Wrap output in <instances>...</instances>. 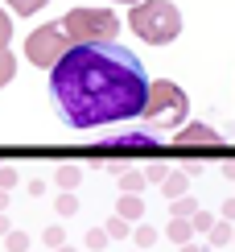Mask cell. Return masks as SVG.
Segmentation results:
<instances>
[{
    "label": "cell",
    "instance_id": "cell-15",
    "mask_svg": "<svg viewBox=\"0 0 235 252\" xmlns=\"http://www.w3.org/2000/svg\"><path fill=\"white\" fill-rule=\"evenodd\" d=\"M174 215H181V219H194L198 215V203L190 194H181V198H174Z\"/></svg>",
    "mask_w": 235,
    "mask_h": 252
},
{
    "label": "cell",
    "instance_id": "cell-20",
    "mask_svg": "<svg viewBox=\"0 0 235 252\" xmlns=\"http://www.w3.org/2000/svg\"><path fill=\"white\" fill-rule=\"evenodd\" d=\"M8 41H13V17L0 8V50H8Z\"/></svg>",
    "mask_w": 235,
    "mask_h": 252
},
{
    "label": "cell",
    "instance_id": "cell-28",
    "mask_svg": "<svg viewBox=\"0 0 235 252\" xmlns=\"http://www.w3.org/2000/svg\"><path fill=\"white\" fill-rule=\"evenodd\" d=\"M223 178H227V182L235 178V161H227V165H223Z\"/></svg>",
    "mask_w": 235,
    "mask_h": 252
},
{
    "label": "cell",
    "instance_id": "cell-9",
    "mask_svg": "<svg viewBox=\"0 0 235 252\" xmlns=\"http://www.w3.org/2000/svg\"><path fill=\"white\" fill-rule=\"evenodd\" d=\"M116 178H120V190H124V194H141L145 186H148L145 170H124V174H116Z\"/></svg>",
    "mask_w": 235,
    "mask_h": 252
},
{
    "label": "cell",
    "instance_id": "cell-3",
    "mask_svg": "<svg viewBox=\"0 0 235 252\" xmlns=\"http://www.w3.org/2000/svg\"><path fill=\"white\" fill-rule=\"evenodd\" d=\"M128 25L148 46H165V41H174L181 33V13L169 0H136L132 13H128Z\"/></svg>",
    "mask_w": 235,
    "mask_h": 252
},
{
    "label": "cell",
    "instance_id": "cell-26",
    "mask_svg": "<svg viewBox=\"0 0 235 252\" xmlns=\"http://www.w3.org/2000/svg\"><path fill=\"white\" fill-rule=\"evenodd\" d=\"M223 219H227V223H235V198H227V203H223Z\"/></svg>",
    "mask_w": 235,
    "mask_h": 252
},
{
    "label": "cell",
    "instance_id": "cell-23",
    "mask_svg": "<svg viewBox=\"0 0 235 252\" xmlns=\"http://www.w3.org/2000/svg\"><path fill=\"white\" fill-rule=\"evenodd\" d=\"M124 232H128V219H124V215L108 219V236H112V240H116V236H124Z\"/></svg>",
    "mask_w": 235,
    "mask_h": 252
},
{
    "label": "cell",
    "instance_id": "cell-17",
    "mask_svg": "<svg viewBox=\"0 0 235 252\" xmlns=\"http://www.w3.org/2000/svg\"><path fill=\"white\" fill-rule=\"evenodd\" d=\"M206 236H210V244H227V240H231L235 232H231V223H227V219H219V223H215V227H210V232H206Z\"/></svg>",
    "mask_w": 235,
    "mask_h": 252
},
{
    "label": "cell",
    "instance_id": "cell-4",
    "mask_svg": "<svg viewBox=\"0 0 235 252\" xmlns=\"http://www.w3.org/2000/svg\"><path fill=\"white\" fill-rule=\"evenodd\" d=\"M62 29L70 33L74 46H87V41H116L120 33V17L112 8H70L62 17Z\"/></svg>",
    "mask_w": 235,
    "mask_h": 252
},
{
    "label": "cell",
    "instance_id": "cell-14",
    "mask_svg": "<svg viewBox=\"0 0 235 252\" xmlns=\"http://www.w3.org/2000/svg\"><path fill=\"white\" fill-rule=\"evenodd\" d=\"M13 75H17V58L8 54V50H0V87H8Z\"/></svg>",
    "mask_w": 235,
    "mask_h": 252
},
{
    "label": "cell",
    "instance_id": "cell-10",
    "mask_svg": "<svg viewBox=\"0 0 235 252\" xmlns=\"http://www.w3.org/2000/svg\"><path fill=\"white\" fill-rule=\"evenodd\" d=\"M79 178H83V165H58V170H54V182L62 186V190H74Z\"/></svg>",
    "mask_w": 235,
    "mask_h": 252
},
{
    "label": "cell",
    "instance_id": "cell-22",
    "mask_svg": "<svg viewBox=\"0 0 235 252\" xmlns=\"http://www.w3.org/2000/svg\"><path fill=\"white\" fill-rule=\"evenodd\" d=\"M153 240H157V227H148V223H141V227H136V248H148Z\"/></svg>",
    "mask_w": 235,
    "mask_h": 252
},
{
    "label": "cell",
    "instance_id": "cell-31",
    "mask_svg": "<svg viewBox=\"0 0 235 252\" xmlns=\"http://www.w3.org/2000/svg\"><path fill=\"white\" fill-rule=\"evenodd\" d=\"M54 252H74V248H70V244H62V248H54Z\"/></svg>",
    "mask_w": 235,
    "mask_h": 252
},
{
    "label": "cell",
    "instance_id": "cell-25",
    "mask_svg": "<svg viewBox=\"0 0 235 252\" xmlns=\"http://www.w3.org/2000/svg\"><path fill=\"white\" fill-rule=\"evenodd\" d=\"M210 227H215V219H210L206 211H198L194 215V232H210Z\"/></svg>",
    "mask_w": 235,
    "mask_h": 252
},
{
    "label": "cell",
    "instance_id": "cell-6",
    "mask_svg": "<svg viewBox=\"0 0 235 252\" xmlns=\"http://www.w3.org/2000/svg\"><path fill=\"white\" fill-rule=\"evenodd\" d=\"M181 145H198V141H206V145H215L219 141V132L215 128H206V124H181V128L174 132Z\"/></svg>",
    "mask_w": 235,
    "mask_h": 252
},
{
    "label": "cell",
    "instance_id": "cell-19",
    "mask_svg": "<svg viewBox=\"0 0 235 252\" xmlns=\"http://www.w3.org/2000/svg\"><path fill=\"white\" fill-rule=\"evenodd\" d=\"M4 248H8V252H29V236H25V232H8V236H4Z\"/></svg>",
    "mask_w": 235,
    "mask_h": 252
},
{
    "label": "cell",
    "instance_id": "cell-8",
    "mask_svg": "<svg viewBox=\"0 0 235 252\" xmlns=\"http://www.w3.org/2000/svg\"><path fill=\"white\" fill-rule=\"evenodd\" d=\"M186 186H190V174L186 170H169V178L161 182V190H165V198H181Z\"/></svg>",
    "mask_w": 235,
    "mask_h": 252
},
{
    "label": "cell",
    "instance_id": "cell-5",
    "mask_svg": "<svg viewBox=\"0 0 235 252\" xmlns=\"http://www.w3.org/2000/svg\"><path fill=\"white\" fill-rule=\"evenodd\" d=\"M74 46L70 33L62 25H37L33 33L25 37V58L33 62V66H46V70H54L58 66V58L66 54V50Z\"/></svg>",
    "mask_w": 235,
    "mask_h": 252
},
{
    "label": "cell",
    "instance_id": "cell-18",
    "mask_svg": "<svg viewBox=\"0 0 235 252\" xmlns=\"http://www.w3.org/2000/svg\"><path fill=\"white\" fill-rule=\"evenodd\" d=\"M41 240H46L50 248H62V244H66V232H62V223H50L46 232H41Z\"/></svg>",
    "mask_w": 235,
    "mask_h": 252
},
{
    "label": "cell",
    "instance_id": "cell-32",
    "mask_svg": "<svg viewBox=\"0 0 235 252\" xmlns=\"http://www.w3.org/2000/svg\"><path fill=\"white\" fill-rule=\"evenodd\" d=\"M116 4H136V0H116Z\"/></svg>",
    "mask_w": 235,
    "mask_h": 252
},
{
    "label": "cell",
    "instance_id": "cell-12",
    "mask_svg": "<svg viewBox=\"0 0 235 252\" xmlns=\"http://www.w3.org/2000/svg\"><path fill=\"white\" fill-rule=\"evenodd\" d=\"M54 211L62 219H70V215H79V198H74V190H62L58 194V203H54Z\"/></svg>",
    "mask_w": 235,
    "mask_h": 252
},
{
    "label": "cell",
    "instance_id": "cell-1",
    "mask_svg": "<svg viewBox=\"0 0 235 252\" xmlns=\"http://www.w3.org/2000/svg\"><path fill=\"white\" fill-rule=\"evenodd\" d=\"M50 95L58 116L70 128H103V124L136 120L148 99L145 62L116 41L70 46L50 70Z\"/></svg>",
    "mask_w": 235,
    "mask_h": 252
},
{
    "label": "cell",
    "instance_id": "cell-21",
    "mask_svg": "<svg viewBox=\"0 0 235 252\" xmlns=\"http://www.w3.org/2000/svg\"><path fill=\"white\" fill-rule=\"evenodd\" d=\"M145 178H148V182H165V178H169V165H161V161L145 165Z\"/></svg>",
    "mask_w": 235,
    "mask_h": 252
},
{
    "label": "cell",
    "instance_id": "cell-30",
    "mask_svg": "<svg viewBox=\"0 0 235 252\" xmlns=\"http://www.w3.org/2000/svg\"><path fill=\"white\" fill-rule=\"evenodd\" d=\"M181 252H206V248H198V244H181Z\"/></svg>",
    "mask_w": 235,
    "mask_h": 252
},
{
    "label": "cell",
    "instance_id": "cell-7",
    "mask_svg": "<svg viewBox=\"0 0 235 252\" xmlns=\"http://www.w3.org/2000/svg\"><path fill=\"white\" fill-rule=\"evenodd\" d=\"M116 215H124L128 223H141V215H145L141 194H120V203H116Z\"/></svg>",
    "mask_w": 235,
    "mask_h": 252
},
{
    "label": "cell",
    "instance_id": "cell-13",
    "mask_svg": "<svg viewBox=\"0 0 235 252\" xmlns=\"http://www.w3.org/2000/svg\"><path fill=\"white\" fill-rule=\"evenodd\" d=\"M4 4L13 8L17 17H33L37 8H46V4H50V0H4Z\"/></svg>",
    "mask_w": 235,
    "mask_h": 252
},
{
    "label": "cell",
    "instance_id": "cell-11",
    "mask_svg": "<svg viewBox=\"0 0 235 252\" xmlns=\"http://www.w3.org/2000/svg\"><path fill=\"white\" fill-rule=\"evenodd\" d=\"M190 232H194V219L174 215V223H169V240H174V244H190Z\"/></svg>",
    "mask_w": 235,
    "mask_h": 252
},
{
    "label": "cell",
    "instance_id": "cell-2",
    "mask_svg": "<svg viewBox=\"0 0 235 252\" xmlns=\"http://www.w3.org/2000/svg\"><path fill=\"white\" fill-rule=\"evenodd\" d=\"M186 116H190V99L174 79L148 83V99H145V112H141V120L148 128L153 132H177Z\"/></svg>",
    "mask_w": 235,
    "mask_h": 252
},
{
    "label": "cell",
    "instance_id": "cell-16",
    "mask_svg": "<svg viewBox=\"0 0 235 252\" xmlns=\"http://www.w3.org/2000/svg\"><path fill=\"white\" fill-rule=\"evenodd\" d=\"M108 240H112L108 227H91V232H87V248L91 252H103V248H108Z\"/></svg>",
    "mask_w": 235,
    "mask_h": 252
},
{
    "label": "cell",
    "instance_id": "cell-29",
    "mask_svg": "<svg viewBox=\"0 0 235 252\" xmlns=\"http://www.w3.org/2000/svg\"><path fill=\"white\" fill-rule=\"evenodd\" d=\"M4 207H8V190H4V186H0V211H4Z\"/></svg>",
    "mask_w": 235,
    "mask_h": 252
},
{
    "label": "cell",
    "instance_id": "cell-24",
    "mask_svg": "<svg viewBox=\"0 0 235 252\" xmlns=\"http://www.w3.org/2000/svg\"><path fill=\"white\" fill-rule=\"evenodd\" d=\"M0 186H4V190L17 186V170H13V165H0Z\"/></svg>",
    "mask_w": 235,
    "mask_h": 252
},
{
    "label": "cell",
    "instance_id": "cell-27",
    "mask_svg": "<svg viewBox=\"0 0 235 252\" xmlns=\"http://www.w3.org/2000/svg\"><path fill=\"white\" fill-rule=\"evenodd\" d=\"M8 232H13V223H8V215L0 211V236H8Z\"/></svg>",
    "mask_w": 235,
    "mask_h": 252
}]
</instances>
